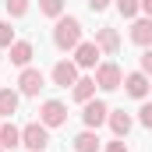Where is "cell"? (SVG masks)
Returning <instances> with one entry per match:
<instances>
[{
  "instance_id": "1",
  "label": "cell",
  "mask_w": 152,
  "mask_h": 152,
  "mask_svg": "<svg viewBox=\"0 0 152 152\" xmlns=\"http://www.w3.org/2000/svg\"><path fill=\"white\" fill-rule=\"evenodd\" d=\"M53 42H57L60 50H75L78 42H81V21H78V18H57Z\"/></svg>"
},
{
  "instance_id": "4",
  "label": "cell",
  "mask_w": 152,
  "mask_h": 152,
  "mask_svg": "<svg viewBox=\"0 0 152 152\" xmlns=\"http://www.w3.org/2000/svg\"><path fill=\"white\" fill-rule=\"evenodd\" d=\"M39 120H42L46 127H60V124L67 120V106H64V103H57V99H46V103H42V110H39Z\"/></svg>"
},
{
  "instance_id": "9",
  "label": "cell",
  "mask_w": 152,
  "mask_h": 152,
  "mask_svg": "<svg viewBox=\"0 0 152 152\" xmlns=\"http://www.w3.org/2000/svg\"><path fill=\"white\" fill-rule=\"evenodd\" d=\"M124 85H127V96H134V99H145V96H149V78H145V71L127 75Z\"/></svg>"
},
{
  "instance_id": "23",
  "label": "cell",
  "mask_w": 152,
  "mask_h": 152,
  "mask_svg": "<svg viewBox=\"0 0 152 152\" xmlns=\"http://www.w3.org/2000/svg\"><path fill=\"white\" fill-rule=\"evenodd\" d=\"M142 71H145V75H152V50H145V53H142Z\"/></svg>"
},
{
  "instance_id": "7",
  "label": "cell",
  "mask_w": 152,
  "mask_h": 152,
  "mask_svg": "<svg viewBox=\"0 0 152 152\" xmlns=\"http://www.w3.org/2000/svg\"><path fill=\"white\" fill-rule=\"evenodd\" d=\"M99 53H103V50H99L96 42H78L75 46V64L78 67H96V64H99Z\"/></svg>"
},
{
  "instance_id": "24",
  "label": "cell",
  "mask_w": 152,
  "mask_h": 152,
  "mask_svg": "<svg viewBox=\"0 0 152 152\" xmlns=\"http://www.w3.org/2000/svg\"><path fill=\"white\" fill-rule=\"evenodd\" d=\"M88 7H92V11H106V7H110V0H88Z\"/></svg>"
},
{
  "instance_id": "27",
  "label": "cell",
  "mask_w": 152,
  "mask_h": 152,
  "mask_svg": "<svg viewBox=\"0 0 152 152\" xmlns=\"http://www.w3.org/2000/svg\"><path fill=\"white\" fill-rule=\"evenodd\" d=\"M149 92H152V85H149Z\"/></svg>"
},
{
  "instance_id": "16",
  "label": "cell",
  "mask_w": 152,
  "mask_h": 152,
  "mask_svg": "<svg viewBox=\"0 0 152 152\" xmlns=\"http://www.w3.org/2000/svg\"><path fill=\"white\" fill-rule=\"evenodd\" d=\"M18 110V92L14 88H0V117H11Z\"/></svg>"
},
{
  "instance_id": "11",
  "label": "cell",
  "mask_w": 152,
  "mask_h": 152,
  "mask_svg": "<svg viewBox=\"0 0 152 152\" xmlns=\"http://www.w3.org/2000/svg\"><path fill=\"white\" fill-rule=\"evenodd\" d=\"M131 42L138 46H152V18H138L131 25Z\"/></svg>"
},
{
  "instance_id": "6",
  "label": "cell",
  "mask_w": 152,
  "mask_h": 152,
  "mask_svg": "<svg viewBox=\"0 0 152 152\" xmlns=\"http://www.w3.org/2000/svg\"><path fill=\"white\" fill-rule=\"evenodd\" d=\"M42 85H46V78H42V71H36V67H25L21 78H18L21 96H39V88H42Z\"/></svg>"
},
{
  "instance_id": "8",
  "label": "cell",
  "mask_w": 152,
  "mask_h": 152,
  "mask_svg": "<svg viewBox=\"0 0 152 152\" xmlns=\"http://www.w3.org/2000/svg\"><path fill=\"white\" fill-rule=\"evenodd\" d=\"M53 81H57L60 88L75 85V81H78V64H71V60H60V64H53Z\"/></svg>"
},
{
  "instance_id": "5",
  "label": "cell",
  "mask_w": 152,
  "mask_h": 152,
  "mask_svg": "<svg viewBox=\"0 0 152 152\" xmlns=\"http://www.w3.org/2000/svg\"><path fill=\"white\" fill-rule=\"evenodd\" d=\"M81 120H85V127L92 131V127H99V124H106V120H110V106H106V103H99V99H88V103H85Z\"/></svg>"
},
{
  "instance_id": "20",
  "label": "cell",
  "mask_w": 152,
  "mask_h": 152,
  "mask_svg": "<svg viewBox=\"0 0 152 152\" xmlns=\"http://www.w3.org/2000/svg\"><path fill=\"white\" fill-rule=\"evenodd\" d=\"M28 11V0H7V14H14V18H21Z\"/></svg>"
},
{
  "instance_id": "17",
  "label": "cell",
  "mask_w": 152,
  "mask_h": 152,
  "mask_svg": "<svg viewBox=\"0 0 152 152\" xmlns=\"http://www.w3.org/2000/svg\"><path fill=\"white\" fill-rule=\"evenodd\" d=\"M96 149H99V138H96L92 131H81L75 138V152H96Z\"/></svg>"
},
{
  "instance_id": "26",
  "label": "cell",
  "mask_w": 152,
  "mask_h": 152,
  "mask_svg": "<svg viewBox=\"0 0 152 152\" xmlns=\"http://www.w3.org/2000/svg\"><path fill=\"white\" fill-rule=\"evenodd\" d=\"M142 11H145V14L152 18V0H142Z\"/></svg>"
},
{
  "instance_id": "21",
  "label": "cell",
  "mask_w": 152,
  "mask_h": 152,
  "mask_svg": "<svg viewBox=\"0 0 152 152\" xmlns=\"http://www.w3.org/2000/svg\"><path fill=\"white\" fill-rule=\"evenodd\" d=\"M11 42H14V28L7 21H0V46H11Z\"/></svg>"
},
{
  "instance_id": "25",
  "label": "cell",
  "mask_w": 152,
  "mask_h": 152,
  "mask_svg": "<svg viewBox=\"0 0 152 152\" xmlns=\"http://www.w3.org/2000/svg\"><path fill=\"white\" fill-rule=\"evenodd\" d=\"M106 152H127V145H124V142H110V145H106Z\"/></svg>"
},
{
  "instance_id": "10",
  "label": "cell",
  "mask_w": 152,
  "mask_h": 152,
  "mask_svg": "<svg viewBox=\"0 0 152 152\" xmlns=\"http://www.w3.org/2000/svg\"><path fill=\"white\" fill-rule=\"evenodd\" d=\"M7 50H11V64H18V67H28V60H32V42H25V39H14Z\"/></svg>"
},
{
  "instance_id": "22",
  "label": "cell",
  "mask_w": 152,
  "mask_h": 152,
  "mask_svg": "<svg viewBox=\"0 0 152 152\" xmlns=\"http://www.w3.org/2000/svg\"><path fill=\"white\" fill-rule=\"evenodd\" d=\"M138 120H142L145 127H152V103H145V106L138 110Z\"/></svg>"
},
{
  "instance_id": "15",
  "label": "cell",
  "mask_w": 152,
  "mask_h": 152,
  "mask_svg": "<svg viewBox=\"0 0 152 152\" xmlns=\"http://www.w3.org/2000/svg\"><path fill=\"white\" fill-rule=\"evenodd\" d=\"M21 145V131L14 124H0V149H14Z\"/></svg>"
},
{
  "instance_id": "19",
  "label": "cell",
  "mask_w": 152,
  "mask_h": 152,
  "mask_svg": "<svg viewBox=\"0 0 152 152\" xmlns=\"http://www.w3.org/2000/svg\"><path fill=\"white\" fill-rule=\"evenodd\" d=\"M117 11H120L124 18H134V14L142 11V0H117Z\"/></svg>"
},
{
  "instance_id": "28",
  "label": "cell",
  "mask_w": 152,
  "mask_h": 152,
  "mask_svg": "<svg viewBox=\"0 0 152 152\" xmlns=\"http://www.w3.org/2000/svg\"><path fill=\"white\" fill-rule=\"evenodd\" d=\"M0 152H4V149H0Z\"/></svg>"
},
{
  "instance_id": "14",
  "label": "cell",
  "mask_w": 152,
  "mask_h": 152,
  "mask_svg": "<svg viewBox=\"0 0 152 152\" xmlns=\"http://www.w3.org/2000/svg\"><path fill=\"white\" fill-rule=\"evenodd\" d=\"M110 127H113L117 138H124V134L131 131V117L124 113V110H110Z\"/></svg>"
},
{
  "instance_id": "13",
  "label": "cell",
  "mask_w": 152,
  "mask_h": 152,
  "mask_svg": "<svg viewBox=\"0 0 152 152\" xmlns=\"http://www.w3.org/2000/svg\"><path fill=\"white\" fill-rule=\"evenodd\" d=\"M71 96H75L78 103H88L96 96V78H78L75 85H71Z\"/></svg>"
},
{
  "instance_id": "12",
  "label": "cell",
  "mask_w": 152,
  "mask_h": 152,
  "mask_svg": "<svg viewBox=\"0 0 152 152\" xmlns=\"http://www.w3.org/2000/svg\"><path fill=\"white\" fill-rule=\"evenodd\" d=\"M96 46H99L103 53H117V50H120V36H117L113 28H99V32H96Z\"/></svg>"
},
{
  "instance_id": "3",
  "label": "cell",
  "mask_w": 152,
  "mask_h": 152,
  "mask_svg": "<svg viewBox=\"0 0 152 152\" xmlns=\"http://www.w3.org/2000/svg\"><path fill=\"white\" fill-rule=\"evenodd\" d=\"M96 85L99 88H106V92H113L124 85V75H120V67H117L113 60H106V64H99L96 67Z\"/></svg>"
},
{
  "instance_id": "2",
  "label": "cell",
  "mask_w": 152,
  "mask_h": 152,
  "mask_svg": "<svg viewBox=\"0 0 152 152\" xmlns=\"http://www.w3.org/2000/svg\"><path fill=\"white\" fill-rule=\"evenodd\" d=\"M21 145L32 152H42L46 145H50V127L42 124V120H36V124H25L21 127Z\"/></svg>"
},
{
  "instance_id": "18",
  "label": "cell",
  "mask_w": 152,
  "mask_h": 152,
  "mask_svg": "<svg viewBox=\"0 0 152 152\" xmlns=\"http://www.w3.org/2000/svg\"><path fill=\"white\" fill-rule=\"evenodd\" d=\"M39 11L46 18H60L64 14V0H39Z\"/></svg>"
}]
</instances>
